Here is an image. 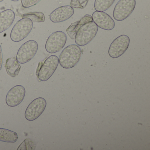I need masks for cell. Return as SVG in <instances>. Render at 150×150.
<instances>
[{
  "label": "cell",
  "mask_w": 150,
  "mask_h": 150,
  "mask_svg": "<svg viewBox=\"0 0 150 150\" xmlns=\"http://www.w3.org/2000/svg\"><path fill=\"white\" fill-rule=\"evenodd\" d=\"M81 50L77 45H71L66 47L59 55V61L60 66L65 69L73 68L80 59Z\"/></svg>",
  "instance_id": "obj_1"
},
{
  "label": "cell",
  "mask_w": 150,
  "mask_h": 150,
  "mask_svg": "<svg viewBox=\"0 0 150 150\" xmlns=\"http://www.w3.org/2000/svg\"><path fill=\"white\" fill-rule=\"evenodd\" d=\"M98 30V26L93 21L85 23L75 34L74 40L76 45L83 46L88 44L95 37Z\"/></svg>",
  "instance_id": "obj_2"
},
{
  "label": "cell",
  "mask_w": 150,
  "mask_h": 150,
  "mask_svg": "<svg viewBox=\"0 0 150 150\" xmlns=\"http://www.w3.org/2000/svg\"><path fill=\"white\" fill-rule=\"evenodd\" d=\"M33 22L28 18H24L18 21L13 28L10 38L13 42H18L26 38L33 28Z\"/></svg>",
  "instance_id": "obj_3"
},
{
  "label": "cell",
  "mask_w": 150,
  "mask_h": 150,
  "mask_svg": "<svg viewBox=\"0 0 150 150\" xmlns=\"http://www.w3.org/2000/svg\"><path fill=\"white\" fill-rule=\"evenodd\" d=\"M136 5V0H120L113 11L114 19L117 21L127 19L134 11Z\"/></svg>",
  "instance_id": "obj_4"
},
{
  "label": "cell",
  "mask_w": 150,
  "mask_h": 150,
  "mask_svg": "<svg viewBox=\"0 0 150 150\" xmlns=\"http://www.w3.org/2000/svg\"><path fill=\"white\" fill-rule=\"evenodd\" d=\"M37 42L34 40H30L20 47L16 55L18 63L24 64L29 62L34 57L38 50Z\"/></svg>",
  "instance_id": "obj_5"
},
{
  "label": "cell",
  "mask_w": 150,
  "mask_h": 150,
  "mask_svg": "<svg viewBox=\"0 0 150 150\" xmlns=\"http://www.w3.org/2000/svg\"><path fill=\"white\" fill-rule=\"evenodd\" d=\"M67 36L64 32L57 31L52 34L45 44V49L50 53H55L60 51L65 45Z\"/></svg>",
  "instance_id": "obj_6"
},
{
  "label": "cell",
  "mask_w": 150,
  "mask_h": 150,
  "mask_svg": "<svg viewBox=\"0 0 150 150\" xmlns=\"http://www.w3.org/2000/svg\"><path fill=\"white\" fill-rule=\"evenodd\" d=\"M59 63V58L57 56H50L40 67L37 74L38 79L42 81H47L57 70Z\"/></svg>",
  "instance_id": "obj_7"
},
{
  "label": "cell",
  "mask_w": 150,
  "mask_h": 150,
  "mask_svg": "<svg viewBox=\"0 0 150 150\" xmlns=\"http://www.w3.org/2000/svg\"><path fill=\"white\" fill-rule=\"evenodd\" d=\"M130 38L126 35L118 36L113 41L110 46L108 54L113 58H117L123 55L128 49Z\"/></svg>",
  "instance_id": "obj_8"
},
{
  "label": "cell",
  "mask_w": 150,
  "mask_h": 150,
  "mask_svg": "<svg viewBox=\"0 0 150 150\" xmlns=\"http://www.w3.org/2000/svg\"><path fill=\"white\" fill-rule=\"evenodd\" d=\"M47 102L44 98L39 97L32 101L27 108L25 118L29 121L36 120L41 115L46 108Z\"/></svg>",
  "instance_id": "obj_9"
},
{
  "label": "cell",
  "mask_w": 150,
  "mask_h": 150,
  "mask_svg": "<svg viewBox=\"0 0 150 150\" xmlns=\"http://www.w3.org/2000/svg\"><path fill=\"white\" fill-rule=\"evenodd\" d=\"M26 90L24 87L17 85L11 88L6 96V103L9 107H15L21 103L25 97Z\"/></svg>",
  "instance_id": "obj_10"
},
{
  "label": "cell",
  "mask_w": 150,
  "mask_h": 150,
  "mask_svg": "<svg viewBox=\"0 0 150 150\" xmlns=\"http://www.w3.org/2000/svg\"><path fill=\"white\" fill-rule=\"evenodd\" d=\"M93 21L98 27L104 30H110L115 28V21L112 18L104 12L96 11L92 15Z\"/></svg>",
  "instance_id": "obj_11"
},
{
  "label": "cell",
  "mask_w": 150,
  "mask_h": 150,
  "mask_svg": "<svg viewBox=\"0 0 150 150\" xmlns=\"http://www.w3.org/2000/svg\"><path fill=\"white\" fill-rule=\"evenodd\" d=\"M74 14V10L71 6L59 7L53 11L50 16V21L53 23H60L70 19Z\"/></svg>",
  "instance_id": "obj_12"
},
{
  "label": "cell",
  "mask_w": 150,
  "mask_h": 150,
  "mask_svg": "<svg viewBox=\"0 0 150 150\" xmlns=\"http://www.w3.org/2000/svg\"><path fill=\"white\" fill-rule=\"evenodd\" d=\"M15 18L14 12L7 9L0 13V33L8 29L13 24Z\"/></svg>",
  "instance_id": "obj_13"
},
{
  "label": "cell",
  "mask_w": 150,
  "mask_h": 150,
  "mask_svg": "<svg viewBox=\"0 0 150 150\" xmlns=\"http://www.w3.org/2000/svg\"><path fill=\"white\" fill-rule=\"evenodd\" d=\"M93 21L92 17L91 16L89 15H86L81 19L79 21L71 25L67 29V32L72 39H74L75 34L77 33L79 29L86 23Z\"/></svg>",
  "instance_id": "obj_14"
},
{
  "label": "cell",
  "mask_w": 150,
  "mask_h": 150,
  "mask_svg": "<svg viewBox=\"0 0 150 150\" xmlns=\"http://www.w3.org/2000/svg\"><path fill=\"white\" fill-rule=\"evenodd\" d=\"M6 68L8 74L11 77L14 78L19 74L21 66L16 60V58L13 57L7 59Z\"/></svg>",
  "instance_id": "obj_15"
},
{
  "label": "cell",
  "mask_w": 150,
  "mask_h": 150,
  "mask_svg": "<svg viewBox=\"0 0 150 150\" xmlns=\"http://www.w3.org/2000/svg\"><path fill=\"white\" fill-rule=\"evenodd\" d=\"M18 139V135L15 132L0 128V141L6 143H15Z\"/></svg>",
  "instance_id": "obj_16"
},
{
  "label": "cell",
  "mask_w": 150,
  "mask_h": 150,
  "mask_svg": "<svg viewBox=\"0 0 150 150\" xmlns=\"http://www.w3.org/2000/svg\"><path fill=\"white\" fill-rule=\"evenodd\" d=\"M115 0H95L94 8L96 11L105 12L111 6Z\"/></svg>",
  "instance_id": "obj_17"
},
{
  "label": "cell",
  "mask_w": 150,
  "mask_h": 150,
  "mask_svg": "<svg viewBox=\"0 0 150 150\" xmlns=\"http://www.w3.org/2000/svg\"><path fill=\"white\" fill-rule=\"evenodd\" d=\"M23 18H28L30 19L33 22H43L45 21V16L42 12H30L24 14L22 16Z\"/></svg>",
  "instance_id": "obj_18"
},
{
  "label": "cell",
  "mask_w": 150,
  "mask_h": 150,
  "mask_svg": "<svg viewBox=\"0 0 150 150\" xmlns=\"http://www.w3.org/2000/svg\"><path fill=\"white\" fill-rule=\"evenodd\" d=\"M36 146L35 143L30 139H25L17 148V150H35Z\"/></svg>",
  "instance_id": "obj_19"
},
{
  "label": "cell",
  "mask_w": 150,
  "mask_h": 150,
  "mask_svg": "<svg viewBox=\"0 0 150 150\" xmlns=\"http://www.w3.org/2000/svg\"><path fill=\"white\" fill-rule=\"evenodd\" d=\"M89 0H71L70 6L73 8L84 9Z\"/></svg>",
  "instance_id": "obj_20"
},
{
  "label": "cell",
  "mask_w": 150,
  "mask_h": 150,
  "mask_svg": "<svg viewBox=\"0 0 150 150\" xmlns=\"http://www.w3.org/2000/svg\"><path fill=\"white\" fill-rule=\"evenodd\" d=\"M41 0H22L23 6L25 8H29L38 4Z\"/></svg>",
  "instance_id": "obj_21"
},
{
  "label": "cell",
  "mask_w": 150,
  "mask_h": 150,
  "mask_svg": "<svg viewBox=\"0 0 150 150\" xmlns=\"http://www.w3.org/2000/svg\"><path fill=\"white\" fill-rule=\"evenodd\" d=\"M3 64V54H2V49L1 45H0V70L2 68Z\"/></svg>",
  "instance_id": "obj_22"
},
{
  "label": "cell",
  "mask_w": 150,
  "mask_h": 150,
  "mask_svg": "<svg viewBox=\"0 0 150 150\" xmlns=\"http://www.w3.org/2000/svg\"><path fill=\"white\" fill-rule=\"evenodd\" d=\"M11 1H20V0H11Z\"/></svg>",
  "instance_id": "obj_23"
},
{
  "label": "cell",
  "mask_w": 150,
  "mask_h": 150,
  "mask_svg": "<svg viewBox=\"0 0 150 150\" xmlns=\"http://www.w3.org/2000/svg\"><path fill=\"white\" fill-rule=\"evenodd\" d=\"M4 1V0H0V2H2V1Z\"/></svg>",
  "instance_id": "obj_24"
}]
</instances>
